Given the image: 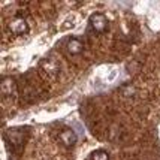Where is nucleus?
I'll use <instances>...</instances> for the list:
<instances>
[{
  "instance_id": "obj_1",
  "label": "nucleus",
  "mask_w": 160,
  "mask_h": 160,
  "mask_svg": "<svg viewBox=\"0 0 160 160\" xmlns=\"http://www.w3.org/2000/svg\"><path fill=\"white\" fill-rule=\"evenodd\" d=\"M88 22H90V27L94 33H103V32H106V28H108V20H106V17L103 14H99V12L91 15Z\"/></svg>"
},
{
  "instance_id": "obj_2",
  "label": "nucleus",
  "mask_w": 160,
  "mask_h": 160,
  "mask_svg": "<svg viewBox=\"0 0 160 160\" xmlns=\"http://www.w3.org/2000/svg\"><path fill=\"white\" fill-rule=\"evenodd\" d=\"M9 30H11V33L20 36V35L27 33L28 26H27V22H26V20H24V18L17 17V18H14V20L9 22Z\"/></svg>"
},
{
  "instance_id": "obj_3",
  "label": "nucleus",
  "mask_w": 160,
  "mask_h": 160,
  "mask_svg": "<svg viewBox=\"0 0 160 160\" xmlns=\"http://www.w3.org/2000/svg\"><path fill=\"white\" fill-rule=\"evenodd\" d=\"M78 141V135L73 129H64L60 133V142L64 147H73Z\"/></svg>"
},
{
  "instance_id": "obj_4",
  "label": "nucleus",
  "mask_w": 160,
  "mask_h": 160,
  "mask_svg": "<svg viewBox=\"0 0 160 160\" xmlns=\"http://www.w3.org/2000/svg\"><path fill=\"white\" fill-rule=\"evenodd\" d=\"M66 49H68L69 54L77 56V54H81L84 51V43L78 38H70L69 41H68V43H66Z\"/></svg>"
},
{
  "instance_id": "obj_5",
  "label": "nucleus",
  "mask_w": 160,
  "mask_h": 160,
  "mask_svg": "<svg viewBox=\"0 0 160 160\" xmlns=\"http://www.w3.org/2000/svg\"><path fill=\"white\" fill-rule=\"evenodd\" d=\"M2 93L5 96H12L15 93V82L12 78H5L2 81Z\"/></svg>"
},
{
  "instance_id": "obj_6",
  "label": "nucleus",
  "mask_w": 160,
  "mask_h": 160,
  "mask_svg": "<svg viewBox=\"0 0 160 160\" xmlns=\"http://www.w3.org/2000/svg\"><path fill=\"white\" fill-rule=\"evenodd\" d=\"M91 160H109V154L105 150H96L94 153H91Z\"/></svg>"
}]
</instances>
